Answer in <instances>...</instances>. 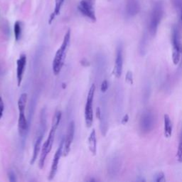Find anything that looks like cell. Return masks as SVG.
<instances>
[{
    "instance_id": "cell-24",
    "label": "cell",
    "mask_w": 182,
    "mask_h": 182,
    "mask_svg": "<svg viewBox=\"0 0 182 182\" xmlns=\"http://www.w3.org/2000/svg\"><path fill=\"white\" fill-rule=\"evenodd\" d=\"M108 87H109V85H108V82L107 80H104L101 83V85H100V90H101L102 93H105L108 89Z\"/></svg>"
},
{
    "instance_id": "cell-11",
    "label": "cell",
    "mask_w": 182,
    "mask_h": 182,
    "mask_svg": "<svg viewBox=\"0 0 182 182\" xmlns=\"http://www.w3.org/2000/svg\"><path fill=\"white\" fill-rule=\"evenodd\" d=\"M122 68H123V49L121 44L117 46L116 51V58H115V67L113 73L117 78H120L122 73Z\"/></svg>"
},
{
    "instance_id": "cell-20",
    "label": "cell",
    "mask_w": 182,
    "mask_h": 182,
    "mask_svg": "<svg viewBox=\"0 0 182 182\" xmlns=\"http://www.w3.org/2000/svg\"><path fill=\"white\" fill-rule=\"evenodd\" d=\"M177 159L180 163H182V127L180 132V136H179V143L178 151H177Z\"/></svg>"
},
{
    "instance_id": "cell-25",
    "label": "cell",
    "mask_w": 182,
    "mask_h": 182,
    "mask_svg": "<svg viewBox=\"0 0 182 182\" xmlns=\"http://www.w3.org/2000/svg\"><path fill=\"white\" fill-rule=\"evenodd\" d=\"M8 176H9V181L10 182H16V174L12 170H10L8 172Z\"/></svg>"
},
{
    "instance_id": "cell-27",
    "label": "cell",
    "mask_w": 182,
    "mask_h": 182,
    "mask_svg": "<svg viewBox=\"0 0 182 182\" xmlns=\"http://www.w3.org/2000/svg\"><path fill=\"white\" fill-rule=\"evenodd\" d=\"M128 120H129V115H125V116L123 117V118H122V124L125 125L127 122H128Z\"/></svg>"
},
{
    "instance_id": "cell-3",
    "label": "cell",
    "mask_w": 182,
    "mask_h": 182,
    "mask_svg": "<svg viewBox=\"0 0 182 182\" xmlns=\"http://www.w3.org/2000/svg\"><path fill=\"white\" fill-rule=\"evenodd\" d=\"M164 4L162 1H157L154 4L151 14H150L149 22V33L152 36H155L164 16Z\"/></svg>"
},
{
    "instance_id": "cell-8",
    "label": "cell",
    "mask_w": 182,
    "mask_h": 182,
    "mask_svg": "<svg viewBox=\"0 0 182 182\" xmlns=\"http://www.w3.org/2000/svg\"><path fill=\"white\" fill-rule=\"evenodd\" d=\"M75 134V122L71 121L68 125L67 132H66V137L63 142V156L67 157L71 151V147L74 138Z\"/></svg>"
},
{
    "instance_id": "cell-2",
    "label": "cell",
    "mask_w": 182,
    "mask_h": 182,
    "mask_svg": "<svg viewBox=\"0 0 182 182\" xmlns=\"http://www.w3.org/2000/svg\"><path fill=\"white\" fill-rule=\"evenodd\" d=\"M71 35V29H68L65 34L61 47L58 49L57 52L56 53V55L54 56L52 63V69L54 75H58L64 65L66 55H67L68 48H69Z\"/></svg>"
},
{
    "instance_id": "cell-4",
    "label": "cell",
    "mask_w": 182,
    "mask_h": 182,
    "mask_svg": "<svg viewBox=\"0 0 182 182\" xmlns=\"http://www.w3.org/2000/svg\"><path fill=\"white\" fill-rule=\"evenodd\" d=\"M28 95L24 93L20 95L18 100V109H19V120H18V128L19 134L24 137L26 134L28 130V122L25 116V108L27 102Z\"/></svg>"
},
{
    "instance_id": "cell-19",
    "label": "cell",
    "mask_w": 182,
    "mask_h": 182,
    "mask_svg": "<svg viewBox=\"0 0 182 182\" xmlns=\"http://www.w3.org/2000/svg\"><path fill=\"white\" fill-rule=\"evenodd\" d=\"M172 4L178 12L180 20L182 22V0H171Z\"/></svg>"
},
{
    "instance_id": "cell-22",
    "label": "cell",
    "mask_w": 182,
    "mask_h": 182,
    "mask_svg": "<svg viewBox=\"0 0 182 182\" xmlns=\"http://www.w3.org/2000/svg\"><path fill=\"white\" fill-rule=\"evenodd\" d=\"M153 180L156 182H164L166 181L165 179V174L163 172L160 171L156 174V175H154Z\"/></svg>"
},
{
    "instance_id": "cell-29",
    "label": "cell",
    "mask_w": 182,
    "mask_h": 182,
    "mask_svg": "<svg viewBox=\"0 0 182 182\" xmlns=\"http://www.w3.org/2000/svg\"><path fill=\"white\" fill-rule=\"evenodd\" d=\"M85 1L88 2V3L90 4L91 5L94 6L95 5V0H85Z\"/></svg>"
},
{
    "instance_id": "cell-5",
    "label": "cell",
    "mask_w": 182,
    "mask_h": 182,
    "mask_svg": "<svg viewBox=\"0 0 182 182\" xmlns=\"http://www.w3.org/2000/svg\"><path fill=\"white\" fill-rule=\"evenodd\" d=\"M171 42L173 46L172 60L174 65H178L180 62L182 54V43L181 41L180 32L178 26H174L171 31Z\"/></svg>"
},
{
    "instance_id": "cell-14",
    "label": "cell",
    "mask_w": 182,
    "mask_h": 182,
    "mask_svg": "<svg viewBox=\"0 0 182 182\" xmlns=\"http://www.w3.org/2000/svg\"><path fill=\"white\" fill-rule=\"evenodd\" d=\"M88 145H89V149L93 156L96 155L97 153V138H96V132L95 130H93L90 132V136L88 137Z\"/></svg>"
},
{
    "instance_id": "cell-30",
    "label": "cell",
    "mask_w": 182,
    "mask_h": 182,
    "mask_svg": "<svg viewBox=\"0 0 182 182\" xmlns=\"http://www.w3.org/2000/svg\"><path fill=\"white\" fill-rule=\"evenodd\" d=\"M181 24H182V22H181Z\"/></svg>"
},
{
    "instance_id": "cell-12",
    "label": "cell",
    "mask_w": 182,
    "mask_h": 182,
    "mask_svg": "<svg viewBox=\"0 0 182 182\" xmlns=\"http://www.w3.org/2000/svg\"><path fill=\"white\" fill-rule=\"evenodd\" d=\"M26 65V56L25 54H21L20 57L16 61V79H17V85L20 87L21 84L22 79L24 71H25V67Z\"/></svg>"
},
{
    "instance_id": "cell-1",
    "label": "cell",
    "mask_w": 182,
    "mask_h": 182,
    "mask_svg": "<svg viewBox=\"0 0 182 182\" xmlns=\"http://www.w3.org/2000/svg\"><path fill=\"white\" fill-rule=\"evenodd\" d=\"M61 117H62V113L61 111H57L55 112L53 120H52V124H51V127L49 132L48 137L47 139L46 140V142H44L43 144L42 149H41V153L40 155V159H39V169H42L44 167V164H45L46 159L47 157L48 154L50 153L52 149L54 139H55L56 136V132L57 128L58 127V125L60 123Z\"/></svg>"
},
{
    "instance_id": "cell-17",
    "label": "cell",
    "mask_w": 182,
    "mask_h": 182,
    "mask_svg": "<svg viewBox=\"0 0 182 182\" xmlns=\"http://www.w3.org/2000/svg\"><path fill=\"white\" fill-rule=\"evenodd\" d=\"M63 2H64V0H56L55 9H54V11L53 13L51 14L50 18H49V20H48L49 24H51L53 21L55 19L56 16L60 14L61 8H62V6L63 4Z\"/></svg>"
},
{
    "instance_id": "cell-23",
    "label": "cell",
    "mask_w": 182,
    "mask_h": 182,
    "mask_svg": "<svg viewBox=\"0 0 182 182\" xmlns=\"http://www.w3.org/2000/svg\"><path fill=\"white\" fill-rule=\"evenodd\" d=\"M125 80H126L127 83H128L129 84L132 85L133 84V75L131 71H128L126 74V77H125Z\"/></svg>"
},
{
    "instance_id": "cell-28",
    "label": "cell",
    "mask_w": 182,
    "mask_h": 182,
    "mask_svg": "<svg viewBox=\"0 0 182 182\" xmlns=\"http://www.w3.org/2000/svg\"><path fill=\"white\" fill-rule=\"evenodd\" d=\"M101 115H102L101 110H100V107H97V109H96V117L98 118V119L100 120Z\"/></svg>"
},
{
    "instance_id": "cell-13",
    "label": "cell",
    "mask_w": 182,
    "mask_h": 182,
    "mask_svg": "<svg viewBox=\"0 0 182 182\" xmlns=\"http://www.w3.org/2000/svg\"><path fill=\"white\" fill-rule=\"evenodd\" d=\"M140 10L139 0H127L126 5L127 15L132 17L136 16Z\"/></svg>"
},
{
    "instance_id": "cell-10",
    "label": "cell",
    "mask_w": 182,
    "mask_h": 182,
    "mask_svg": "<svg viewBox=\"0 0 182 182\" xmlns=\"http://www.w3.org/2000/svg\"><path fill=\"white\" fill-rule=\"evenodd\" d=\"M78 10L80 11L83 16L90 19L93 22H95L97 20L95 12L94 9V6L91 5L88 2L85 0H81L78 4Z\"/></svg>"
},
{
    "instance_id": "cell-18",
    "label": "cell",
    "mask_w": 182,
    "mask_h": 182,
    "mask_svg": "<svg viewBox=\"0 0 182 182\" xmlns=\"http://www.w3.org/2000/svg\"><path fill=\"white\" fill-rule=\"evenodd\" d=\"M14 37H15L16 41H19L21 38V22L17 21L15 22L14 26Z\"/></svg>"
},
{
    "instance_id": "cell-9",
    "label": "cell",
    "mask_w": 182,
    "mask_h": 182,
    "mask_svg": "<svg viewBox=\"0 0 182 182\" xmlns=\"http://www.w3.org/2000/svg\"><path fill=\"white\" fill-rule=\"evenodd\" d=\"M63 142H64V139L61 140L60 144H59L58 148L56 150L55 154H54L52 164H51V170L50 173H49L48 175V180L51 181L54 179V177L56 176V173H57L58 171V163L59 161H60V159L61 156L63 155Z\"/></svg>"
},
{
    "instance_id": "cell-26",
    "label": "cell",
    "mask_w": 182,
    "mask_h": 182,
    "mask_svg": "<svg viewBox=\"0 0 182 182\" xmlns=\"http://www.w3.org/2000/svg\"><path fill=\"white\" fill-rule=\"evenodd\" d=\"M4 110V101H3V100H2V97H0V119H1L2 115H3Z\"/></svg>"
},
{
    "instance_id": "cell-15",
    "label": "cell",
    "mask_w": 182,
    "mask_h": 182,
    "mask_svg": "<svg viewBox=\"0 0 182 182\" xmlns=\"http://www.w3.org/2000/svg\"><path fill=\"white\" fill-rule=\"evenodd\" d=\"M164 135L166 138H170L172 135V122L170 117L167 114L164 115Z\"/></svg>"
},
{
    "instance_id": "cell-6",
    "label": "cell",
    "mask_w": 182,
    "mask_h": 182,
    "mask_svg": "<svg viewBox=\"0 0 182 182\" xmlns=\"http://www.w3.org/2000/svg\"><path fill=\"white\" fill-rule=\"evenodd\" d=\"M156 123L155 113L152 109H147L142 112L139 120V128L142 133L152 132Z\"/></svg>"
},
{
    "instance_id": "cell-7",
    "label": "cell",
    "mask_w": 182,
    "mask_h": 182,
    "mask_svg": "<svg viewBox=\"0 0 182 182\" xmlns=\"http://www.w3.org/2000/svg\"><path fill=\"white\" fill-rule=\"evenodd\" d=\"M95 92V85L93 84L90 88L88 91L87 100L85 107V121L86 127H90L92 126L93 122V102L94 99V95Z\"/></svg>"
},
{
    "instance_id": "cell-16",
    "label": "cell",
    "mask_w": 182,
    "mask_h": 182,
    "mask_svg": "<svg viewBox=\"0 0 182 182\" xmlns=\"http://www.w3.org/2000/svg\"><path fill=\"white\" fill-rule=\"evenodd\" d=\"M109 166V171L110 172V174L113 176L117 175L119 173L120 170V166H121V162H120V159L118 157H114L112 159V161L110 162Z\"/></svg>"
},
{
    "instance_id": "cell-21",
    "label": "cell",
    "mask_w": 182,
    "mask_h": 182,
    "mask_svg": "<svg viewBox=\"0 0 182 182\" xmlns=\"http://www.w3.org/2000/svg\"><path fill=\"white\" fill-rule=\"evenodd\" d=\"M147 36L144 35V37L142 38L141 43H140V46H139V51L141 53L142 55H144L146 52V48H147Z\"/></svg>"
}]
</instances>
